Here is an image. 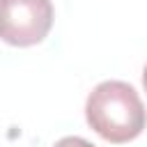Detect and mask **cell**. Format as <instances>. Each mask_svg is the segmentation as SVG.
<instances>
[{"label":"cell","mask_w":147,"mask_h":147,"mask_svg":"<svg viewBox=\"0 0 147 147\" xmlns=\"http://www.w3.org/2000/svg\"><path fill=\"white\" fill-rule=\"evenodd\" d=\"M85 117L103 140L115 145L138 138L147 124V110L138 92L124 80L99 83L87 96Z\"/></svg>","instance_id":"1"},{"label":"cell","mask_w":147,"mask_h":147,"mask_svg":"<svg viewBox=\"0 0 147 147\" xmlns=\"http://www.w3.org/2000/svg\"><path fill=\"white\" fill-rule=\"evenodd\" d=\"M142 85H145V92H147V67H145V71H142Z\"/></svg>","instance_id":"4"},{"label":"cell","mask_w":147,"mask_h":147,"mask_svg":"<svg viewBox=\"0 0 147 147\" xmlns=\"http://www.w3.org/2000/svg\"><path fill=\"white\" fill-rule=\"evenodd\" d=\"M53 147H94L90 140H85V138H78V136H67V138H62V140H57Z\"/></svg>","instance_id":"3"},{"label":"cell","mask_w":147,"mask_h":147,"mask_svg":"<svg viewBox=\"0 0 147 147\" xmlns=\"http://www.w3.org/2000/svg\"><path fill=\"white\" fill-rule=\"evenodd\" d=\"M53 28L51 0H0V39L11 46H34Z\"/></svg>","instance_id":"2"}]
</instances>
